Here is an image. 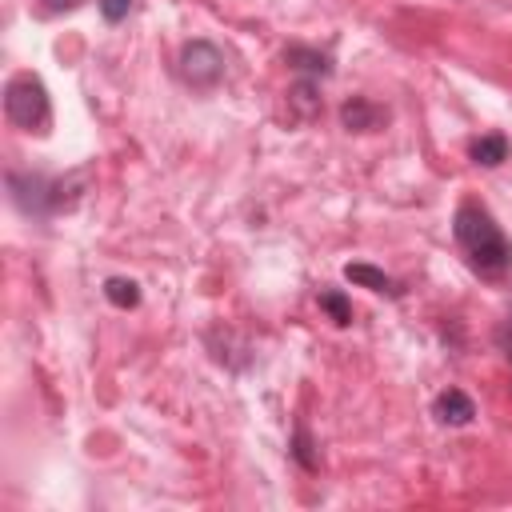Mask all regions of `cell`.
Here are the masks:
<instances>
[{
  "label": "cell",
  "mask_w": 512,
  "mask_h": 512,
  "mask_svg": "<svg viewBox=\"0 0 512 512\" xmlns=\"http://www.w3.org/2000/svg\"><path fill=\"white\" fill-rule=\"evenodd\" d=\"M456 240L480 272H504L512 264V244L504 240L500 224L480 204H460L456 208Z\"/></svg>",
  "instance_id": "cell-1"
},
{
  "label": "cell",
  "mask_w": 512,
  "mask_h": 512,
  "mask_svg": "<svg viewBox=\"0 0 512 512\" xmlns=\"http://www.w3.org/2000/svg\"><path fill=\"white\" fill-rule=\"evenodd\" d=\"M4 112L16 128L24 132H44L48 128V92L40 84V76L32 72H20L8 80L4 88Z\"/></svg>",
  "instance_id": "cell-2"
},
{
  "label": "cell",
  "mask_w": 512,
  "mask_h": 512,
  "mask_svg": "<svg viewBox=\"0 0 512 512\" xmlns=\"http://www.w3.org/2000/svg\"><path fill=\"white\" fill-rule=\"evenodd\" d=\"M180 76H184V84H192V88H212V84L224 76V56H220V48L208 44V40L184 44V48H180Z\"/></svg>",
  "instance_id": "cell-3"
},
{
  "label": "cell",
  "mask_w": 512,
  "mask_h": 512,
  "mask_svg": "<svg viewBox=\"0 0 512 512\" xmlns=\"http://www.w3.org/2000/svg\"><path fill=\"white\" fill-rule=\"evenodd\" d=\"M436 420L440 424H468L472 416H476V404H472V396L468 392H460V388H448V392H440L436 396Z\"/></svg>",
  "instance_id": "cell-4"
},
{
  "label": "cell",
  "mask_w": 512,
  "mask_h": 512,
  "mask_svg": "<svg viewBox=\"0 0 512 512\" xmlns=\"http://www.w3.org/2000/svg\"><path fill=\"white\" fill-rule=\"evenodd\" d=\"M344 276H348L352 284H360V288H372V292H388V296H400L396 280H392V276H384V272H380V268H372V264H348V268H344Z\"/></svg>",
  "instance_id": "cell-5"
},
{
  "label": "cell",
  "mask_w": 512,
  "mask_h": 512,
  "mask_svg": "<svg viewBox=\"0 0 512 512\" xmlns=\"http://www.w3.org/2000/svg\"><path fill=\"white\" fill-rule=\"evenodd\" d=\"M340 120H344V128H356V132H364V128H372L376 120H380V112H376V104H368V100H348L344 108H340Z\"/></svg>",
  "instance_id": "cell-6"
},
{
  "label": "cell",
  "mask_w": 512,
  "mask_h": 512,
  "mask_svg": "<svg viewBox=\"0 0 512 512\" xmlns=\"http://www.w3.org/2000/svg\"><path fill=\"white\" fill-rule=\"evenodd\" d=\"M504 156H508V140H504L500 132L480 136V140L472 144V160H476V164H484V168H496Z\"/></svg>",
  "instance_id": "cell-7"
},
{
  "label": "cell",
  "mask_w": 512,
  "mask_h": 512,
  "mask_svg": "<svg viewBox=\"0 0 512 512\" xmlns=\"http://www.w3.org/2000/svg\"><path fill=\"white\" fill-rule=\"evenodd\" d=\"M104 296H108V304H116V308H136V304H140V284L128 280V276H112V280L104 284Z\"/></svg>",
  "instance_id": "cell-8"
},
{
  "label": "cell",
  "mask_w": 512,
  "mask_h": 512,
  "mask_svg": "<svg viewBox=\"0 0 512 512\" xmlns=\"http://www.w3.org/2000/svg\"><path fill=\"white\" fill-rule=\"evenodd\" d=\"M288 64H296V68H304V72H320V76L332 72V68H328V56H316V52H304V48H288Z\"/></svg>",
  "instance_id": "cell-9"
},
{
  "label": "cell",
  "mask_w": 512,
  "mask_h": 512,
  "mask_svg": "<svg viewBox=\"0 0 512 512\" xmlns=\"http://www.w3.org/2000/svg\"><path fill=\"white\" fill-rule=\"evenodd\" d=\"M320 308L336 320V324H352V304L340 292H320Z\"/></svg>",
  "instance_id": "cell-10"
},
{
  "label": "cell",
  "mask_w": 512,
  "mask_h": 512,
  "mask_svg": "<svg viewBox=\"0 0 512 512\" xmlns=\"http://www.w3.org/2000/svg\"><path fill=\"white\" fill-rule=\"evenodd\" d=\"M292 456L304 464V468H316V456H312V444H308V432H296L292 440Z\"/></svg>",
  "instance_id": "cell-11"
},
{
  "label": "cell",
  "mask_w": 512,
  "mask_h": 512,
  "mask_svg": "<svg viewBox=\"0 0 512 512\" xmlns=\"http://www.w3.org/2000/svg\"><path fill=\"white\" fill-rule=\"evenodd\" d=\"M128 8H132V0H100V12H104V20H124L128 16Z\"/></svg>",
  "instance_id": "cell-12"
},
{
  "label": "cell",
  "mask_w": 512,
  "mask_h": 512,
  "mask_svg": "<svg viewBox=\"0 0 512 512\" xmlns=\"http://www.w3.org/2000/svg\"><path fill=\"white\" fill-rule=\"evenodd\" d=\"M44 4H48V8H52V12H64V8H76V4H80V0H44Z\"/></svg>",
  "instance_id": "cell-13"
}]
</instances>
